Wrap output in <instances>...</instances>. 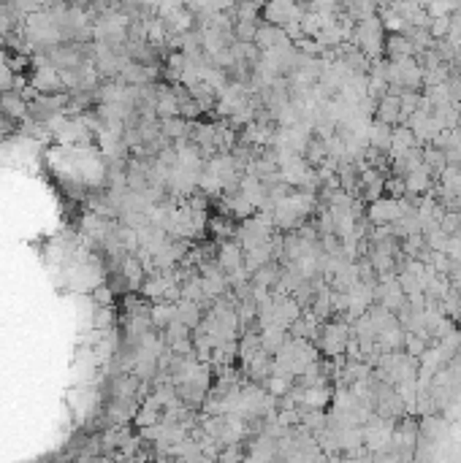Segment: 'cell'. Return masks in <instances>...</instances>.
<instances>
[{
  "instance_id": "obj_2",
  "label": "cell",
  "mask_w": 461,
  "mask_h": 463,
  "mask_svg": "<svg viewBox=\"0 0 461 463\" xmlns=\"http://www.w3.org/2000/svg\"><path fill=\"white\" fill-rule=\"evenodd\" d=\"M374 111H377V120L380 122H388V125L402 122V101H399V95L396 92H386Z\"/></svg>"
},
{
  "instance_id": "obj_6",
  "label": "cell",
  "mask_w": 461,
  "mask_h": 463,
  "mask_svg": "<svg viewBox=\"0 0 461 463\" xmlns=\"http://www.w3.org/2000/svg\"><path fill=\"white\" fill-rule=\"evenodd\" d=\"M448 30H450V17H434L429 22V33L434 38H445Z\"/></svg>"
},
{
  "instance_id": "obj_3",
  "label": "cell",
  "mask_w": 461,
  "mask_h": 463,
  "mask_svg": "<svg viewBox=\"0 0 461 463\" xmlns=\"http://www.w3.org/2000/svg\"><path fill=\"white\" fill-rule=\"evenodd\" d=\"M391 138H393V125L388 122H374L369 125V147L377 152H388L391 149Z\"/></svg>"
},
{
  "instance_id": "obj_4",
  "label": "cell",
  "mask_w": 461,
  "mask_h": 463,
  "mask_svg": "<svg viewBox=\"0 0 461 463\" xmlns=\"http://www.w3.org/2000/svg\"><path fill=\"white\" fill-rule=\"evenodd\" d=\"M405 187H407L410 195H421V192H426V190L431 187V171L421 163L418 168H412L410 173H405Z\"/></svg>"
},
{
  "instance_id": "obj_5",
  "label": "cell",
  "mask_w": 461,
  "mask_h": 463,
  "mask_svg": "<svg viewBox=\"0 0 461 463\" xmlns=\"http://www.w3.org/2000/svg\"><path fill=\"white\" fill-rule=\"evenodd\" d=\"M386 51L391 60H402V57H415V47L405 33H393L386 38Z\"/></svg>"
},
{
  "instance_id": "obj_1",
  "label": "cell",
  "mask_w": 461,
  "mask_h": 463,
  "mask_svg": "<svg viewBox=\"0 0 461 463\" xmlns=\"http://www.w3.org/2000/svg\"><path fill=\"white\" fill-rule=\"evenodd\" d=\"M350 342V328L348 323H326L323 333H320V350L331 358H337L345 352V347Z\"/></svg>"
}]
</instances>
